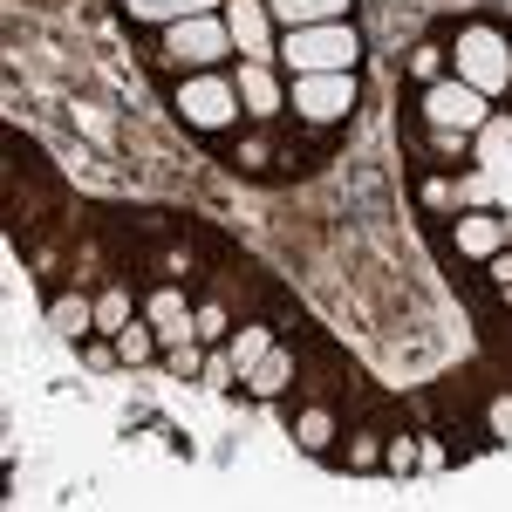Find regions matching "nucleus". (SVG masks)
<instances>
[{
  "label": "nucleus",
  "mask_w": 512,
  "mask_h": 512,
  "mask_svg": "<svg viewBox=\"0 0 512 512\" xmlns=\"http://www.w3.org/2000/svg\"><path fill=\"white\" fill-rule=\"evenodd\" d=\"M355 28L349 21H321V28H287V62L301 69V76H328V69H355Z\"/></svg>",
  "instance_id": "f257e3e1"
},
{
  "label": "nucleus",
  "mask_w": 512,
  "mask_h": 512,
  "mask_svg": "<svg viewBox=\"0 0 512 512\" xmlns=\"http://www.w3.org/2000/svg\"><path fill=\"white\" fill-rule=\"evenodd\" d=\"M458 82H472L478 96H499L512 82V48L492 28H465L458 35Z\"/></svg>",
  "instance_id": "f03ea898"
},
{
  "label": "nucleus",
  "mask_w": 512,
  "mask_h": 512,
  "mask_svg": "<svg viewBox=\"0 0 512 512\" xmlns=\"http://www.w3.org/2000/svg\"><path fill=\"white\" fill-rule=\"evenodd\" d=\"M233 48V28L226 21H212V14H192V21H171L164 28V62H192V69H205V62H219Z\"/></svg>",
  "instance_id": "7ed1b4c3"
},
{
  "label": "nucleus",
  "mask_w": 512,
  "mask_h": 512,
  "mask_svg": "<svg viewBox=\"0 0 512 512\" xmlns=\"http://www.w3.org/2000/svg\"><path fill=\"white\" fill-rule=\"evenodd\" d=\"M294 110L308 123H335L355 110V76L349 69H328V76H301L294 82Z\"/></svg>",
  "instance_id": "20e7f679"
},
{
  "label": "nucleus",
  "mask_w": 512,
  "mask_h": 512,
  "mask_svg": "<svg viewBox=\"0 0 512 512\" xmlns=\"http://www.w3.org/2000/svg\"><path fill=\"white\" fill-rule=\"evenodd\" d=\"M178 110H185V123H198V130H226V123L239 117V89L219 76H198L178 89Z\"/></svg>",
  "instance_id": "39448f33"
},
{
  "label": "nucleus",
  "mask_w": 512,
  "mask_h": 512,
  "mask_svg": "<svg viewBox=\"0 0 512 512\" xmlns=\"http://www.w3.org/2000/svg\"><path fill=\"white\" fill-rule=\"evenodd\" d=\"M424 117L437 130H478L485 123V96H478L472 82H431L424 89Z\"/></svg>",
  "instance_id": "423d86ee"
},
{
  "label": "nucleus",
  "mask_w": 512,
  "mask_h": 512,
  "mask_svg": "<svg viewBox=\"0 0 512 512\" xmlns=\"http://www.w3.org/2000/svg\"><path fill=\"white\" fill-rule=\"evenodd\" d=\"M226 28H233L239 55H274V7L267 0H233Z\"/></svg>",
  "instance_id": "0eeeda50"
},
{
  "label": "nucleus",
  "mask_w": 512,
  "mask_h": 512,
  "mask_svg": "<svg viewBox=\"0 0 512 512\" xmlns=\"http://www.w3.org/2000/svg\"><path fill=\"white\" fill-rule=\"evenodd\" d=\"M280 28H321V21H342L349 0H267Z\"/></svg>",
  "instance_id": "6e6552de"
},
{
  "label": "nucleus",
  "mask_w": 512,
  "mask_h": 512,
  "mask_svg": "<svg viewBox=\"0 0 512 512\" xmlns=\"http://www.w3.org/2000/svg\"><path fill=\"white\" fill-rule=\"evenodd\" d=\"M151 321H158V342H171V349H178V342L192 335V315H185V294H178V287H164L158 301H151Z\"/></svg>",
  "instance_id": "1a4fd4ad"
},
{
  "label": "nucleus",
  "mask_w": 512,
  "mask_h": 512,
  "mask_svg": "<svg viewBox=\"0 0 512 512\" xmlns=\"http://www.w3.org/2000/svg\"><path fill=\"white\" fill-rule=\"evenodd\" d=\"M239 96H246V110H253V117H274V110H280V89H274V76H267L260 62H246V69H239Z\"/></svg>",
  "instance_id": "9d476101"
},
{
  "label": "nucleus",
  "mask_w": 512,
  "mask_h": 512,
  "mask_svg": "<svg viewBox=\"0 0 512 512\" xmlns=\"http://www.w3.org/2000/svg\"><path fill=\"white\" fill-rule=\"evenodd\" d=\"M137 21H192V14H212V0H123Z\"/></svg>",
  "instance_id": "9b49d317"
},
{
  "label": "nucleus",
  "mask_w": 512,
  "mask_h": 512,
  "mask_svg": "<svg viewBox=\"0 0 512 512\" xmlns=\"http://www.w3.org/2000/svg\"><path fill=\"white\" fill-rule=\"evenodd\" d=\"M287 376H294V362H287V355H260V362H253V369H246V383H253V396H280L287 390Z\"/></svg>",
  "instance_id": "f8f14e48"
},
{
  "label": "nucleus",
  "mask_w": 512,
  "mask_h": 512,
  "mask_svg": "<svg viewBox=\"0 0 512 512\" xmlns=\"http://www.w3.org/2000/svg\"><path fill=\"white\" fill-rule=\"evenodd\" d=\"M506 226L499 219H458V253H499Z\"/></svg>",
  "instance_id": "ddd939ff"
},
{
  "label": "nucleus",
  "mask_w": 512,
  "mask_h": 512,
  "mask_svg": "<svg viewBox=\"0 0 512 512\" xmlns=\"http://www.w3.org/2000/svg\"><path fill=\"white\" fill-rule=\"evenodd\" d=\"M260 355H267V328H239V335H233V369L246 376Z\"/></svg>",
  "instance_id": "4468645a"
},
{
  "label": "nucleus",
  "mask_w": 512,
  "mask_h": 512,
  "mask_svg": "<svg viewBox=\"0 0 512 512\" xmlns=\"http://www.w3.org/2000/svg\"><path fill=\"white\" fill-rule=\"evenodd\" d=\"M89 321H96V308H89V301H55V328H62V335H82Z\"/></svg>",
  "instance_id": "2eb2a0df"
},
{
  "label": "nucleus",
  "mask_w": 512,
  "mask_h": 512,
  "mask_svg": "<svg viewBox=\"0 0 512 512\" xmlns=\"http://www.w3.org/2000/svg\"><path fill=\"white\" fill-rule=\"evenodd\" d=\"M151 349H158V342H151L144 328H117V355L123 362H151Z\"/></svg>",
  "instance_id": "dca6fc26"
},
{
  "label": "nucleus",
  "mask_w": 512,
  "mask_h": 512,
  "mask_svg": "<svg viewBox=\"0 0 512 512\" xmlns=\"http://www.w3.org/2000/svg\"><path fill=\"white\" fill-rule=\"evenodd\" d=\"M301 444H308V451H328V410H308V417H301Z\"/></svg>",
  "instance_id": "f3484780"
},
{
  "label": "nucleus",
  "mask_w": 512,
  "mask_h": 512,
  "mask_svg": "<svg viewBox=\"0 0 512 512\" xmlns=\"http://www.w3.org/2000/svg\"><path fill=\"white\" fill-rule=\"evenodd\" d=\"M96 321H103V328H123V321H130V301H123V294H110V301L96 308Z\"/></svg>",
  "instance_id": "a211bd4d"
}]
</instances>
